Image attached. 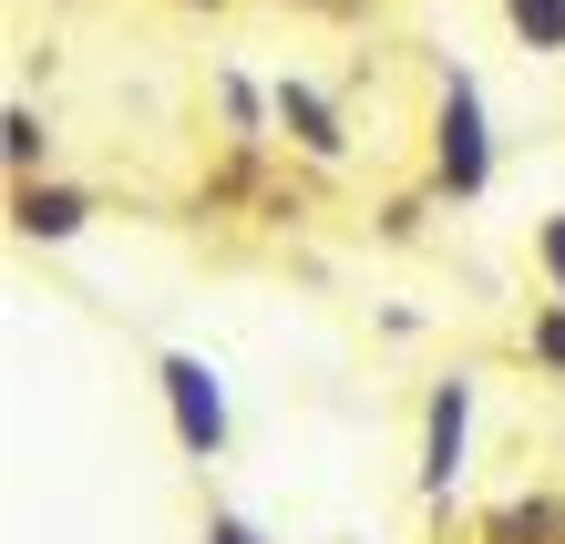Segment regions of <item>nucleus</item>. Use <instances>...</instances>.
<instances>
[{"label": "nucleus", "instance_id": "nucleus-1", "mask_svg": "<svg viewBox=\"0 0 565 544\" xmlns=\"http://www.w3.org/2000/svg\"><path fill=\"white\" fill-rule=\"evenodd\" d=\"M493 175H504V134H493V93L473 62H431V93H422V185L443 206H483Z\"/></svg>", "mask_w": 565, "mask_h": 544}, {"label": "nucleus", "instance_id": "nucleus-9", "mask_svg": "<svg viewBox=\"0 0 565 544\" xmlns=\"http://www.w3.org/2000/svg\"><path fill=\"white\" fill-rule=\"evenodd\" d=\"M493 21L524 62H565V0H493Z\"/></svg>", "mask_w": 565, "mask_h": 544}, {"label": "nucleus", "instance_id": "nucleus-2", "mask_svg": "<svg viewBox=\"0 0 565 544\" xmlns=\"http://www.w3.org/2000/svg\"><path fill=\"white\" fill-rule=\"evenodd\" d=\"M473 431H483V381L473 370L422 381V422H412V493H422V514H452L462 503V483H473Z\"/></svg>", "mask_w": 565, "mask_h": 544}, {"label": "nucleus", "instance_id": "nucleus-10", "mask_svg": "<svg viewBox=\"0 0 565 544\" xmlns=\"http://www.w3.org/2000/svg\"><path fill=\"white\" fill-rule=\"evenodd\" d=\"M524 370L565 391V298H535V309H524Z\"/></svg>", "mask_w": 565, "mask_h": 544}, {"label": "nucleus", "instance_id": "nucleus-12", "mask_svg": "<svg viewBox=\"0 0 565 544\" xmlns=\"http://www.w3.org/2000/svg\"><path fill=\"white\" fill-rule=\"evenodd\" d=\"M431 206H443L431 185H402V195H381V247H422V236H431Z\"/></svg>", "mask_w": 565, "mask_h": 544}, {"label": "nucleus", "instance_id": "nucleus-4", "mask_svg": "<svg viewBox=\"0 0 565 544\" xmlns=\"http://www.w3.org/2000/svg\"><path fill=\"white\" fill-rule=\"evenodd\" d=\"M278 93V154L288 164H309V175H350L360 164V124L340 104V83H319V73H268Z\"/></svg>", "mask_w": 565, "mask_h": 544}, {"label": "nucleus", "instance_id": "nucleus-6", "mask_svg": "<svg viewBox=\"0 0 565 544\" xmlns=\"http://www.w3.org/2000/svg\"><path fill=\"white\" fill-rule=\"evenodd\" d=\"M206 104H216V145L226 154H278V93L237 73V62H216L206 73Z\"/></svg>", "mask_w": 565, "mask_h": 544}, {"label": "nucleus", "instance_id": "nucleus-3", "mask_svg": "<svg viewBox=\"0 0 565 544\" xmlns=\"http://www.w3.org/2000/svg\"><path fill=\"white\" fill-rule=\"evenodd\" d=\"M154 412H164L185 462H226L237 452V401H226V370L206 350H154Z\"/></svg>", "mask_w": 565, "mask_h": 544}, {"label": "nucleus", "instance_id": "nucleus-5", "mask_svg": "<svg viewBox=\"0 0 565 544\" xmlns=\"http://www.w3.org/2000/svg\"><path fill=\"white\" fill-rule=\"evenodd\" d=\"M0 206H11V236H21V247H83L93 216H104V195H93L83 175H31V185L0 195Z\"/></svg>", "mask_w": 565, "mask_h": 544}, {"label": "nucleus", "instance_id": "nucleus-8", "mask_svg": "<svg viewBox=\"0 0 565 544\" xmlns=\"http://www.w3.org/2000/svg\"><path fill=\"white\" fill-rule=\"evenodd\" d=\"M31 175H62V145H52V114L11 93L0 104V185H31Z\"/></svg>", "mask_w": 565, "mask_h": 544}, {"label": "nucleus", "instance_id": "nucleus-13", "mask_svg": "<svg viewBox=\"0 0 565 544\" xmlns=\"http://www.w3.org/2000/svg\"><path fill=\"white\" fill-rule=\"evenodd\" d=\"M195 544H278L257 514H237V503H206V514H195Z\"/></svg>", "mask_w": 565, "mask_h": 544}, {"label": "nucleus", "instance_id": "nucleus-11", "mask_svg": "<svg viewBox=\"0 0 565 544\" xmlns=\"http://www.w3.org/2000/svg\"><path fill=\"white\" fill-rule=\"evenodd\" d=\"M524 267H535V298H565V206L524 226Z\"/></svg>", "mask_w": 565, "mask_h": 544}, {"label": "nucleus", "instance_id": "nucleus-14", "mask_svg": "<svg viewBox=\"0 0 565 544\" xmlns=\"http://www.w3.org/2000/svg\"><path fill=\"white\" fill-rule=\"evenodd\" d=\"M206 11H226V0H206Z\"/></svg>", "mask_w": 565, "mask_h": 544}, {"label": "nucleus", "instance_id": "nucleus-15", "mask_svg": "<svg viewBox=\"0 0 565 544\" xmlns=\"http://www.w3.org/2000/svg\"><path fill=\"white\" fill-rule=\"evenodd\" d=\"M62 11H73V0H62Z\"/></svg>", "mask_w": 565, "mask_h": 544}, {"label": "nucleus", "instance_id": "nucleus-7", "mask_svg": "<svg viewBox=\"0 0 565 544\" xmlns=\"http://www.w3.org/2000/svg\"><path fill=\"white\" fill-rule=\"evenodd\" d=\"M473 544H565V483H514L473 514Z\"/></svg>", "mask_w": 565, "mask_h": 544}]
</instances>
